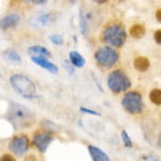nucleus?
Returning <instances> with one entry per match:
<instances>
[{"mask_svg": "<svg viewBox=\"0 0 161 161\" xmlns=\"http://www.w3.org/2000/svg\"><path fill=\"white\" fill-rule=\"evenodd\" d=\"M157 145H158V148H161V133L158 134V137H157Z\"/></svg>", "mask_w": 161, "mask_h": 161, "instance_id": "cd10ccee", "label": "nucleus"}, {"mask_svg": "<svg viewBox=\"0 0 161 161\" xmlns=\"http://www.w3.org/2000/svg\"><path fill=\"white\" fill-rule=\"evenodd\" d=\"M95 63L98 64L99 69L102 70H110L113 69L119 60V54L114 47L110 46H102L99 47L94 54Z\"/></svg>", "mask_w": 161, "mask_h": 161, "instance_id": "20e7f679", "label": "nucleus"}, {"mask_svg": "<svg viewBox=\"0 0 161 161\" xmlns=\"http://www.w3.org/2000/svg\"><path fill=\"white\" fill-rule=\"evenodd\" d=\"M31 2L34 3V4H44L47 2V0H31Z\"/></svg>", "mask_w": 161, "mask_h": 161, "instance_id": "a878e982", "label": "nucleus"}, {"mask_svg": "<svg viewBox=\"0 0 161 161\" xmlns=\"http://www.w3.org/2000/svg\"><path fill=\"white\" fill-rule=\"evenodd\" d=\"M69 59L75 67H83L85 66V58L77 51H70L69 53Z\"/></svg>", "mask_w": 161, "mask_h": 161, "instance_id": "2eb2a0df", "label": "nucleus"}, {"mask_svg": "<svg viewBox=\"0 0 161 161\" xmlns=\"http://www.w3.org/2000/svg\"><path fill=\"white\" fill-rule=\"evenodd\" d=\"M79 23H80V31H82V34L86 36L87 35V22H86V16H85L83 11L79 14Z\"/></svg>", "mask_w": 161, "mask_h": 161, "instance_id": "a211bd4d", "label": "nucleus"}, {"mask_svg": "<svg viewBox=\"0 0 161 161\" xmlns=\"http://www.w3.org/2000/svg\"><path fill=\"white\" fill-rule=\"evenodd\" d=\"M28 55L31 57H46V58H51V53L48 51L46 47L43 46H32L27 50Z\"/></svg>", "mask_w": 161, "mask_h": 161, "instance_id": "ddd939ff", "label": "nucleus"}, {"mask_svg": "<svg viewBox=\"0 0 161 161\" xmlns=\"http://www.w3.org/2000/svg\"><path fill=\"white\" fill-rule=\"evenodd\" d=\"M4 57H7L9 60H11V62H15V63H20V55L15 51V50H7V51H4Z\"/></svg>", "mask_w": 161, "mask_h": 161, "instance_id": "f3484780", "label": "nucleus"}, {"mask_svg": "<svg viewBox=\"0 0 161 161\" xmlns=\"http://www.w3.org/2000/svg\"><path fill=\"white\" fill-rule=\"evenodd\" d=\"M93 2L97 3V4H105V3L108 2V0H93Z\"/></svg>", "mask_w": 161, "mask_h": 161, "instance_id": "bb28decb", "label": "nucleus"}, {"mask_svg": "<svg viewBox=\"0 0 161 161\" xmlns=\"http://www.w3.org/2000/svg\"><path fill=\"white\" fill-rule=\"evenodd\" d=\"M9 82H11L12 89L19 95H22L23 98L31 99V98H36L38 97L36 86H35V83L27 77V75L14 74L12 77L9 78Z\"/></svg>", "mask_w": 161, "mask_h": 161, "instance_id": "7ed1b4c3", "label": "nucleus"}, {"mask_svg": "<svg viewBox=\"0 0 161 161\" xmlns=\"http://www.w3.org/2000/svg\"><path fill=\"white\" fill-rule=\"evenodd\" d=\"M156 20H157L158 23H161V8L156 11Z\"/></svg>", "mask_w": 161, "mask_h": 161, "instance_id": "393cba45", "label": "nucleus"}, {"mask_svg": "<svg viewBox=\"0 0 161 161\" xmlns=\"http://www.w3.org/2000/svg\"><path fill=\"white\" fill-rule=\"evenodd\" d=\"M101 40L106 44V46L119 48L122 47L125 42H126V31H125V26L118 20H113L109 22L106 26L103 27L102 32H101Z\"/></svg>", "mask_w": 161, "mask_h": 161, "instance_id": "f03ea898", "label": "nucleus"}, {"mask_svg": "<svg viewBox=\"0 0 161 161\" xmlns=\"http://www.w3.org/2000/svg\"><path fill=\"white\" fill-rule=\"evenodd\" d=\"M75 2V0H70V3H74Z\"/></svg>", "mask_w": 161, "mask_h": 161, "instance_id": "c85d7f7f", "label": "nucleus"}, {"mask_svg": "<svg viewBox=\"0 0 161 161\" xmlns=\"http://www.w3.org/2000/svg\"><path fill=\"white\" fill-rule=\"evenodd\" d=\"M80 112L87 113V114H93V115H101L98 112H94V110H90V109H86V108H80Z\"/></svg>", "mask_w": 161, "mask_h": 161, "instance_id": "b1692460", "label": "nucleus"}, {"mask_svg": "<svg viewBox=\"0 0 161 161\" xmlns=\"http://www.w3.org/2000/svg\"><path fill=\"white\" fill-rule=\"evenodd\" d=\"M153 38L156 40V43L161 46V30H156L154 34H153Z\"/></svg>", "mask_w": 161, "mask_h": 161, "instance_id": "5701e85b", "label": "nucleus"}, {"mask_svg": "<svg viewBox=\"0 0 161 161\" xmlns=\"http://www.w3.org/2000/svg\"><path fill=\"white\" fill-rule=\"evenodd\" d=\"M53 141V133L44 129H39L32 136V145L40 153H44L48 148V145Z\"/></svg>", "mask_w": 161, "mask_h": 161, "instance_id": "0eeeda50", "label": "nucleus"}, {"mask_svg": "<svg viewBox=\"0 0 161 161\" xmlns=\"http://www.w3.org/2000/svg\"><path fill=\"white\" fill-rule=\"evenodd\" d=\"M108 86L114 94H119V93L128 92L130 86H132V80H130L128 74L122 69H115L109 74Z\"/></svg>", "mask_w": 161, "mask_h": 161, "instance_id": "39448f33", "label": "nucleus"}, {"mask_svg": "<svg viewBox=\"0 0 161 161\" xmlns=\"http://www.w3.org/2000/svg\"><path fill=\"white\" fill-rule=\"evenodd\" d=\"M31 60L35 64H38V66L46 69L47 71H50V73H53V74L58 73V66L57 64H54L53 62H50L46 57H31Z\"/></svg>", "mask_w": 161, "mask_h": 161, "instance_id": "1a4fd4ad", "label": "nucleus"}, {"mask_svg": "<svg viewBox=\"0 0 161 161\" xmlns=\"http://www.w3.org/2000/svg\"><path fill=\"white\" fill-rule=\"evenodd\" d=\"M87 149H89V153H90V156H92L93 161H110L109 156L105 153L103 150H101L99 148L93 147V145H89Z\"/></svg>", "mask_w": 161, "mask_h": 161, "instance_id": "9b49d317", "label": "nucleus"}, {"mask_svg": "<svg viewBox=\"0 0 161 161\" xmlns=\"http://www.w3.org/2000/svg\"><path fill=\"white\" fill-rule=\"evenodd\" d=\"M42 129L48 130V132H51V133H53L57 128H55L54 125H53V122H50V121H47V119H43V121H42Z\"/></svg>", "mask_w": 161, "mask_h": 161, "instance_id": "aec40b11", "label": "nucleus"}, {"mask_svg": "<svg viewBox=\"0 0 161 161\" xmlns=\"http://www.w3.org/2000/svg\"><path fill=\"white\" fill-rule=\"evenodd\" d=\"M6 117L9 121V124H12L18 129L30 128L35 124V115L31 110L26 106H23V105H19L15 102H9Z\"/></svg>", "mask_w": 161, "mask_h": 161, "instance_id": "f257e3e1", "label": "nucleus"}, {"mask_svg": "<svg viewBox=\"0 0 161 161\" xmlns=\"http://www.w3.org/2000/svg\"><path fill=\"white\" fill-rule=\"evenodd\" d=\"M8 147L15 156H23L24 153H27V150L30 148V138L26 134L14 136L12 140L9 141Z\"/></svg>", "mask_w": 161, "mask_h": 161, "instance_id": "6e6552de", "label": "nucleus"}, {"mask_svg": "<svg viewBox=\"0 0 161 161\" xmlns=\"http://www.w3.org/2000/svg\"><path fill=\"white\" fill-rule=\"evenodd\" d=\"M121 137H122L124 145L126 148H132L133 147V142H132V140H130V137H129V134H128L126 130H122V132H121Z\"/></svg>", "mask_w": 161, "mask_h": 161, "instance_id": "6ab92c4d", "label": "nucleus"}, {"mask_svg": "<svg viewBox=\"0 0 161 161\" xmlns=\"http://www.w3.org/2000/svg\"><path fill=\"white\" fill-rule=\"evenodd\" d=\"M50 40H51L54 44H62L63 43V39L60 35H51V36H50Z\"/></svg>", "mask_w": 161, "mask_h": 161, "instance_id": "412c9836", "label": "nucleus"}, {"mask_svg": "<svg viewBox=\"0 0 161 161\" xmlns=\"http://www.w3.org/2000/svg\"><path fill=\"white\" fill-rule=\"evenodd\" d=\"M133 66H134V69L137 70V71L145 73L150 67V62H149V59L147 57H137V58H134V60H133Z\"/></svg>", "mask_w": 161, "mask_h": 161, "instance_id": "f8f14e48", "label": "nucleus"}, {"mask_svg": "<svg viewBox=\"0 0 161 161\" xmlns=\"http://www.w3.org/2000/svg\"><path fill=\"white\" fill-rule=\"evenodd\" d=\"M121 105L129 114H140L144 112L145 103L142 99V95L137 90L126 92L124 94V98L121 99Z\"/></svg>", "mask_w": 161, "mask_h": 161, "instance_id": "423d86ee", "label": "nucleus"}, {"mask_svg": "<svg viewBox=\"0 0 161 161\" xmlns=\"http://www.w3.org/2000/svg\"><path fill=\"white\" fill-rule=\"evenodd\" d=\"M19 22H20V16L18 14H9L6 18H3L2 20H0V28L6 31V30L16 27V24Z\"/></svg>", "mask_w": 161, "mask_h": 161, "instance_id": "9d476101", "label": "nucleus"}, {"mask_svg": "<svg viewBox=\"0 0 161 161\" xmlns=\"http://www.w3.org/2000/svg\"><path fill=\"white\" fill-rule=\"evenodd\" d=\"M149 99L153 105L160 106L161 105V90L160 89H152L149 93Z\"/></svg>", "mask_w": 161, "mask_h": 161, "instance_id": "dca6fc26", "label": "nucleus"}, {"mask_svg": "<svg viewBox=\"0 0 161 161\" xmlns=\"http://www.w3.org/2000/svg\"><path fill=\"white\" fill-rule=\"evenodd\" d=\"M0 161H16V158H15L12 154H9V153H4L2 157H0Z\"/></svg>", "mask_w": 161, "mask_h": 161, "instance_id": "4be33fe9", "label": "nucleus"}, {"mask_svg": "<svg viewBox=\"0 0 161 161\" xmlns=\"http://www.w3.org/2000/svg\"><path fill=\"white\" fill-rule=\"evenodd\" d=\"M145 32H147V30H145V26H142V24H133L132 27H130L129 30V34L130 36L134 38V39H141L145 35Z\"/></svg>", "mask_w": 161, "mask_h": 161, "instance_id": "4468645a", "label": "nucleus"}]
</instances>
